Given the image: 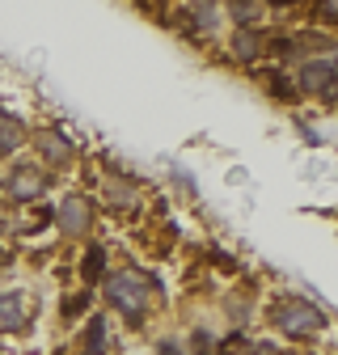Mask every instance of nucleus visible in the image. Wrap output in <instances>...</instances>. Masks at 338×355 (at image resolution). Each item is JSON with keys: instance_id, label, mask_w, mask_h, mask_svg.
I'll return each mask as SVG.
<instances>
[{"instance_id": "obj_9", "label": "nucleus", "mask_w": 338, "mask_h": 355, "mask_svg": "<svg viewBox=\"0 0 338 355\" xmlns=\"http://www.w3.org/2000/svg\"><path fill=\"white\" fill-rule=\"evenodd\" d=\"M233 51L249 64V60H258V51H263V42H258V34L254 30H237V38H233Z\"/></svg>"}, {"instance_id": "obj_5", "label": "nucleus", "mask_w": 338, "mask_h": 355, "mask_svg": "<svg viewBox=\"0 0 338 355\" xmlns=\"http://www.w3.org/2000/svg\"><path fill=\"white\" fill-rule=\"evenodd\" d=\"M0 326H5V330H26L30 326V304H26V296H17V292L0 296Z\"/></svg>"}, {"instance_id": "obj_11", "label": "nucleus", "mask_w": 338, "mask_h": 355, "mask_svg": "<svg viewBox=\"0 0 338 355\" xmlns=\"http://www.w3.org/2000/svg\"><path fill=\"white\" fill-rule=\"evenodd\" d=\"M89 347L94 351H106V322L102 318H94V326H89Z\"/></svg>"}, {"instance_id": "obj_16", "label": "nucleus", "mask_w": 338, "mask_h": 355, "mask_svg": "<svg viewBox=\"0 0 338 355\" xmlns=\"http://www.w3.org/2000/svg\"><path fill=\"white\" fill-rule=\"evenodd\" d=\"M334 80H338V64H334ZM334 102H338V89H334Z\"/></svg>"}, {"instance_id": "obj_13", "label": "nucleus", "mask_w": 338, "mask_h": 355, "mask_svg": "<svg viewBox=\"0 0 338 355\" xmlns=\"http://www.w3.org/2000/svg\"><path fill=\"white\" fill-rule=\"evenodd\" d=\"M102 275V250H89V258H84V279H98Z\"/></svg>"}, {"instance_id": "obj_6", "label": "nucleus", "mask_w": 338, "mask_h": 355, "mask_svg": "<svg viewBox=\"0 0 338 355\" xmlns=\"http://www.w3.org/2000/svg\"><path fill=\"white\" fill-rule=\"evenodd\" d=\"M334 80V64L330 60H309L301 68V89H309V94H326Z\"/></svg>"}, {"instance_id": "obj_12", "label": "nucleus", "mask_w": 338, "mask_h": 355, "mask_svg": "<svg viewBox=\"0 0 338 355\" xmlns=\"http://www.w3.org/2000/svg\"><path fill=\"white\" fill-rule=\"evenodd\" d=\"M224 355H254V347H249V338H241V334H233V338L224 343Z\"/></svg>"}, {"instance_id": "obj_3", "label": "nucleus", "mask_w": 338, "mask_h": 355, "mask_svg": "<svg viewBox=\"0 0 338 355\" xmlns=\"http://www.w3.org/2000/svg\"><path fill=\"white\" fill-rule=\"evenodd\" d=\"M42 187H47V178L38 173V165H21V169L9 178V195H13L17 203H26V199H38V195H42Z\"/></svg>"}, {"instance_id": "obj_15", "label": "nucleus", "mask_w": 338, "mask_h": 355, "mask_svg": "<svg viewBox=\"0 0 338 355\" xmlns=\"http://www.w3.org/2000/svg\"><path fill=\"white\" fill-rule=\"evenodd\" d=\"M233 17H237V21H245V17H258V9H254V5H233Z\"/></svg>"}, {"instance_id": "obj_1", "label": "nucleus", "mask_w": 338, "mask_h": 355, "mask_svg": "<svg viewBox=\"0 0 338 355\" xmlns=\"http://www.w3.org/2000/svg\"><path fill=\"white\" fill-rule=\"evenodd\" d=\"M148 292H152V284L140 279V275H114V279L106 284L110 304H118L123 313H140V309L148 304Z\"/></svg>"}, {"instance_id": "obj_2", "label": "nucleus", "mask_w": 338, "mask_h": 355, "mask_svg": "<svg viewBox=\"0 0 338 355\" xmlns=\"http://www.w3.org/2000/svg\"><path fill=\"white\" fill-rule=\"evenodd\" d=\"M275 326L283 334H313V330H321V313L305 300H283L275 309Z\"/></svg>"}, {"instance_id": "obj_7", "label": "nucleus", "mask_w": 338, "mask_h": 355, "mask_svg": "<svg viewBox=\"0 0 338 355\" xmlns=\"http://www.w3.org/2000/svg\"><path fill=\"white\" fill-rule=\"evenodd\" d=\"M38 148L47 153V161H55V165L72 161V144H68V140H60L55 131H42V136H38Z\"/></svg>"}, {"instance_id": "obj_4", "label": "nucleus", "mask_w": 338, "mask_h": 355, "mask_svg": "<svg viewBox=\"0 0 338 355\" xmlns=\"http://www.w3.org/2000/svg\"><path fill=\"white\" fill-rule=\"evenodd\" d=\"M60 229H64L68 237L89 233V207H84V199H64V203H60Z\"/></svg>"}, {"instance_id": "obj_14", "label": "nucleus", "mask_w": 338, "mask_h": 355, "mask_svg": "<svg viewBox=\"0 0 338 355\" xmlns=\"http://www.w3.org/2000/svg\"><path fill=\"white\" fill-rule=\"evenodd\" d=\"M211 351H216L211 334H195V355H211Z\"/></svg>"}, {"instance_id": "obj_8", "label": "nucleus", "mask_w": 338, "mask_h": 355, "mask_svg": "<svg viewBox=\"0 0 338 355\" xmlns=\"http://www.w3.org/2000/svg\"><path fill=\"white\" fill-rule=\"evenodd\" d=\"M21 140H26V127L17 119H0V153L21 148Z\"/></svg>"}, {"instance_id": "obj_10", "label": "nucleus", "mask_w": 338, "mask_h": 355, "mask_svg": "<svg viewBox=\"0 0 338 355\" xmlns=\"http://www.w3.org/2000/svg\"><path fill=\"white\" fill-rule=\"evenodd\" d=\"M106 199H110L114 207H132L140 195H136V187H132V182H118V178H114V182H106Z\"/></svg>"}]
</instances>
